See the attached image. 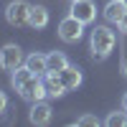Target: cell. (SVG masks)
I'll return each instance as SVG.
<instances>
[{"label":"cell","instance_id":"obj_16","mask_svg":"<svg viewBox=\"0 0 127 127\" xmlns=\"http://www.w3.org/2000/svg\"><path fill=\"white\" fill-rule=\"evenodd\" d=\"M74 125H79V127H87V125H99V117H97V114H81V117L74 122Z\"/></svg>","mask_w":127,"mask_h":127},{"label":"cell","instance_id":"obj_15","mask_svg":"<svg viewBox=\"0 0 127 127\" xmlns=\"http://www.w3.org/2000/svg\"><path fill=\"white\" fill-rule=\"evenodd\" d=\"M104 125H109V127H122V125H127V112H125V109H120V112H109L107 120H104Z\"/></svg>","mask_w":127,"mask_h":127},{"label":"cell","instance_id":"obj_3","mask_svg":"<svg viewBox=\"0 0 127 127\" xmlns=\"http://www.w3.org/2000/svg\"><path fill=\"white\" fill-rule=\"evenodd\" d=\"M28 15H31V3H26V0H13L5 8V20L15 28L28 26Z\"/></svg>","mask_w":127,"mask_h":127},{"label":"cell","instance_id":"obj_8","mask_svg":"<svg viewBox=\"0 0 127 127\" xmlns=\"http://www.w3.org/2000/svg\"><path fill=\"white\" fill-rule=\"evenodd\" d=\"M125 13H127V5H125V0H109V3L104 5V10H102L104 20H107V23H112V26H117L120 20L125 18Z\"/></svg>","mask_w":127,"mask_h":127},{"label":"cell","instance_id":"obj_19","mask_svg":"<svg viewBox=\"0 0 127 127\" xmlns=\"http://www.w3.org/2000/svg\"><path fill=\"white\" fill-rule=\"evenodd\" d=\"M122 109H125V112H127V92H125V94H122Z\"/></svg>","mask_w":127,"mask_h":127},{"label":"cell","instance_id":"obj_12","mask_svg":"<svg viewBox=\"0 0 127 127\" xmlns=\"http://www.w3.org/2000/svg\"><path fill=\"white\" fill-rule=\"evenodd\" d=\"M43 81H46V87H48V97L59 99V97H64V94H66V87H64L61 74H56V71H48V74H43Z\"/></svg>","mask_w":127,"mask_h":127},{"label":"cell","instance_id":"obj_14","mask_svg":"<svg viewBox=\"0 0 127 127\" xmlns=\"http://www.w3.org/2000/svg\"><path fill=\"white\" fill-rule=\"evenodd\" d=\"M46 61H48V71H56V74H61L64 69L69 66L66 54H61V51H51V54H46Z\"/></svg>","mask_w":127,"mask_h":127},{"label":"cell","instance_id":"obj_22","mask_svg":"<svg viewBox=\"0 0 127 127\" xmlns=\"http://www.w3.org/2000/svg\"><path fill=\"white\" fill-rule=\"evenodd\" d=\"M125 5H127V0H125Z\"/></svg>","mask_w":127,"mask_h":127},{"label":"cell","instance_id":"obj_13","mask_svg":"<svg viewBox=\"0 0 127 127\" xmlns=\"http://www.w3.org/2000/svg\"><path fill=\"white\" fill-rule=\"evenodd\" d=\"M33 76H36V74H33V71H31L26 64H23V66H18L15 71H10V87H13L15 92H20V89H23L26 84L31 81V79H33Z\"/></svg>","mask_w":127,"mask_h":127},{"label":"cell","instance_id":"obj_9","mask_svg":"<svg viewBox=\"0 0 127 127\" xmlns=\"http://www.w3.org/2000/svg\"><path fill=\"white\" fill-rule=\"evenodd\" d=\"M61 79H64V87H66V92H76L81 84H84V74H81V69H76V66H69L61 71Z\"/></svg>","mask_w":127,"mask_h":127},{"label":"cell","instance_id":"obj_17","mask_svg":"<svg viewBox=\"0 0 127 127\" xmlns=\"http://www.w3.org/2000/svg\"><path fill=\"white\" fill-rule=\"evenodd\" d=\"M5 109H8V94H5L3 89H0V114H3Z\"/></svg>","mask_w":127,"mask_h":127},{"label":"cell","instance_id":"obj_10","mask_svg":"<svg viewBox=\"0 0 127 127\" xmlns=\"http://www.w3.org/2000/svg\"><path fill=\"white\" fill-rule=\"evenodd\" d=\"M48 20H51V13H48V8H43V5H31L28 26L33 28V31H41V28H46V26H48Z\"/></svg>","mask_w":127,"mask_h":127},{"label":"cell","instance_id":"obj_1","mask_svg":"<svg viewBox=\"0 0 127 127\" xmlns=\"http://www.w3.org/2000/svg\"><path fill=\"white\" fill-rule=\"evenodd\" d=\"M114 43H117V36L109 26H94L92 33H89V51L94 59L104 61L112 51H114Z\"/></svg>","mask_w":127,"mask_h":127},{"label":"cell","instance_id":"obj_4","mask_svg":"<svg viewBox=\"0 0 127 127\" xmlns=\"http://www.w3.org/2000/svg\"><path fill=\"white\" fill-rule=\"evenodd\" d=\"M23 51H20V46L15 43H5L3 48H0V69L3 71H15L18 66H23Z\"/></svg>","mask_w":127,"mask_h":127},{"label":"cell","instance_id":"obj_6","mask_svg":"<svg viewBox=\"0 0 127 127\" xmlns=\"http://www.w3.org/2000/svg\"><path fill=\"white\" fill-rule=\"evenodd\" d=\"M69 13L76 20H81L84 26H89V23L97 20V3H94V0H74Z\"/></svg>","mask_w":127,"mask_h":127},{"label":"cell","instance_id":"obj_5","mask_svg":"<svg viewBox=\"0 0 127 127\" xmlns=\"http://www.w3.org/2000/svg\"><path fill=\"white\" fill-rule=\"evenodd\" d=\"M18 94H20V99H26L28 104H33V102H41V99L48 97V87H46L43 76H33Z\"/></svg>","mask_w":127,"mask_h":127},{"label":"cell","instance_id":"obj_2","mask_svg":"<svg viewBox=\"0 0 127 127\" xmlns=\"http://www.w3.org/2000/svg\"><path fill=\"white\" fill-rule=\"evenodd\" d=\"M56 33H59V38L64 41V43H79L81 36H84V23H81V20H76V18L69 13L66 18L59 20Z\"/></svg>","mask_w":127,"mask_h":127},{"label":"cell","instance_id":"obj_18","mask_svg":"<svg viewBox=\"0 0 127 127\" xmlns=\"http://www.w3.org/2000/svg\"><path fill=\"white\" fill-rule=\"evenodd\" d=\"M117 28H120V33H122V36H127V13H125V18L117 23Z\"/></svg>","mask_w":127,"mask_h":127},{"label":"cell","instance_id":"obj_11","mask_svg":"<svg viewBox=\"0 0 127 127\" xmlns=\"http://www.w3.org/2000/svg\"><path fill=\"white\" fill-rule=\"evenodd\" d=\"M26 66L36 74V76H43V74H48V61H46V54H41V51H33V54L26 56Z\"/></svg>","mask_w":127,"mask_h":127},{"label":"cell","instance_id":"obj_21","mask_svg":"<svg viewBox=\"0 0 127 127\" xmlns=\"http://www.w3.org/2000/svg\"><path fill=\"white\" fill-rule=\"evenodd\" d=\"M69 3H74V0H69Z\"/></svg>","mask_w":127,"mask_h":127},{"label":"cell","instance_id":"obj_7","mask_svg":"<svg viewBox=\"0 0 127 127\" xmlns=\"http://www.w3.org/2000/svg\"><path fill=\"white\" fill-rule=\"evenodd\" d=\"M28 120H31V125H36V127H46L51 120H54V109H51V104L46 99L33 102V104H31V112H28Z\"/></svg>","mask_w":127,"mask_h":127},{"label":"cell","instance_id":"obj_20","mask_svg":"<svg viewBox=\"0 0 127 127\" xmlns=\"http://www.w3.org/2000/svg\"><path fill=\"white\" fill-rule=\"evenodd\" d=\"M122 76H125V79H127V59H125V61H122Z\"/></svg>","mask_w":127,"mask_h":127}]
</instances>
